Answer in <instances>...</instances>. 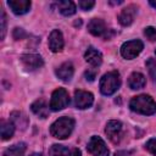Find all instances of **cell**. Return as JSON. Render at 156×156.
<instances>
[{
  "label": "cell",
  "instance_id": "cell-9",
  "mask_svg": "<svg viewBox=\"0 0 156 156\" xmlns=\"http://www.w3.org/2000/svg\"><path fill=\"white\" fill-rule=\"evenodd\" d=\"M21 62L23 65V67L27 71H35L38 68H40L44 65V61L41 58L40 55L37 54H26L21 56Z\"/></svg>",
  "mask_w": 156,
  "mask_h": 156
},
{
  "label": "cell",
  "instance_id": "cell-21",
  "mask_svg": "<svg viewBox=\"0 0 156 156\" xmlns=\"http://www.w3.org/2000/svg\"><path fill=\"white\" fill-rule=\"evenodd\" d=\"M68 155H69V150L63 145L54 144L49 149V156H68Z\"/></svg>",
  "mask_w": 156,
  "mask_h": 156
},
{
  "label": "cell",
  "instance_id": "cell-6",
  "mask_svg": "<svg viewBox=\"0 0 156 156\" xmlns=\"http://www.w3.org/2000/svg\"><path fill=\"white\" fill-rule=\"evenodd\" d=\"M143 48L144 45L140 40H129L121 46V55L127 60H132L141 52Z\"/></svg>",
  "mask_w": 156,
  "mask_h": 156
},
{
  "label": "cell",
  "instance_id": "cell-24",
  "mask_svg": "<svg viewBox=\"0 0 156 156\" xmlns=\"http://www.w3.org/2000/svg\"><path fill=\"white\" fill-rule=\"evenodd\" d=\"M12 37H13V39H16V40H21V39H24V38L27 37V33H26L22 28L16 27V28L13 29V32H12Z\"/></svg>",
  "mask_w": 156,
  "mask_h": 156
},
{
  "label": "cell",
  "instance_id": "cell-2",
  "mask_svg": "<svg viewBox=\"0 0 156 156\" xmlns=\"http://www.w3.org/2000/svg\"><path fill=\"white\" fill-rule=\"evenodd\" d=\"M74 127V121L71 117H61L50 127V134L57 139H66L71 135Z\"/></svg>",
  "mask_w": 156,
  "mask_h": 156
},
{
  "label": "cell",
  "instance_id": "cell-11",
  "mask_svg": "<svg viewBox=\"0 0 156 156\" xmlns=\"http://www.w3.org/2000/svg\"><path fill=\"white\" fill-rule=\"evenodd\" d=\"M136 11H138V7L135 5H128L127 7H124L119 16H118V21L122 26H130L134 21V17L136 15Z\"/></svg>",
  "mask_w": 156,
  "mask_h": 156
},
{
  "label": "cell",
  "instance_id": "cell-29",
  "mask_svg": "<svg viewBox=\"0 0 156 156\" xmlns=\"http://www.w3.org/2000/svg\"><path fill=\"white\" fill-rule=\"evenodd\" d=\"M113 156H130V154H129L128 151H123V150H121V151H117Z\"/></svg>",
  "mask_w": 156,
  "mask_h": 156
},
{
  "label": "cell",
  "instance_id": "cell-12",
  "mask_svg": "<svg viewBox=\"0 0 156 156\" xmlns=\"http://www.w3.org/2000/svg\"><path fill=\"white\" fill-rule=\"evenodd\" d=\"M63 45H65V41H63L62 33L58 29H54L49 35V49L52 52H58L63 49Z\"/></svg>",
  "mask_w": 156,
  "mask_h": 156
},
{
  "label": "cell",
  "instance_id": "cell-13",
  "mask_svg": "<svg viewBox=\"0 0 156 156\" xmlns=\"http://www.w3.org/2000/svg\"><path fill=\"white\" fill-rule=\"evenodd\" d=\"M7 5L16 15H24L30 9V1L29 0H9Z\"/></svg>",
  "mask_w": 156,
  "mask_h": 156
},
{
  "label": "cell",
  "instance_id": "cell-15",
  "mask_svg": "<svg viewBox=\"0 0 156 156\" xmlns=\"http://www.w3.org/2000/svg\"><path fill=\"white\" fill-rule=\"evenodd\" d=\"M84 58H85V61H87L88 63H90L93 67H98V66H100L101 62H102V55H101V52H100L98 49L93 48V46L88 48V50H87L85 54H84Z\"/></svg>",
  "mask_w": 156,
  "mask_h": 156
},
{
  "label": "cell",
  "instance_id": "cell-16",
  "mask_svg": "<svg viewBox=\"0 0 156 156\" xmlns=\"http://www.w3.org/2000/svg\"><path fill=\"white\" fill-rule=\"evenodd\" d=\"M146 84V79H145V76L139 73V72H134L129 76V79H128V85L130 89L133 90H138V89H141L144 88Z\"/></svg>",
  "mask_w": 156,
  "mask_h": 156
},
{
  "label": "cell",
  "instance_id": "cell-28",
  "mask_svg": "<svg viewBox=\"0 0 156 156\" xmlns=\"http://www.w3.org/2000/svg\"><path fill=\"white\" fill-rule=\"evenodd\" d=\"M146 149H147L154 156H156V138H152V139H150V140L146 143Z\"/></svg>",
  "mask_w": 156,
  "mask_h": 156
},
{
  "label": "cell",
  "instance_id": "cell-10",
  "mask_svg": "<svg viewBox=\"0 0 156 156\" xmlns=\"http://www.w3.org/2000/svg\"><path fill=\"white\" fill-rule=\"evenodd\" d=\"M93 101H94V96L89 91L77 90L74 93V105L77 108H80V110L88 108L91 106Z\"/></svg>",
  "mask_w": 156,
  "mask_h": 156
},
{
  "label": "cell",
  "instance_id": "cell-31",
  "mask_svg": "<svg viewBox=\"0 0 156 156\" xmlns=\"http://www.w3.org/2000/svg\"><path fill=\"white\" fill-rule=\"evenodd\" d=\"M150 5L154 6V7L156 9V0H151V1H150Z\"/></svg>",
  "mask_w": 156,
  "mask_h": 156
},
{
  "label": "cell",
  "instance_id": "cell-7",
  "mask_svg": "<svg viewBox=\"0 0 156 156\" xmlns=\"http://www.w3.org/2000/svg\"><path fill=\"white\" fill-rule=\"evenodd\" d=\"M88 151L93 156H108L110 151L105 144V141L100 136H91L88 143Z\"/></svg>",
  "mask_w": 156,
  "mask_h": 156
},
{
  "label": "cell",
  "instance_id": "cell-22",
  "mask_svg": "<svg viewBox=\"0 0 156 156\" xmlns=\"http://www.w3.org/2000/svg\"><path fill=\"white\" fill-rule=\"evenodd\" d=\"M146 68H147L149 74L151 76V78L154 80H156V60L152 58V57L147 58V61H146Z\"/></svg>",
  "mask_w": 156,
  "mask_h": 156
},
{
  "label": "cell",
  "instance_id": "cell-27",
  "mask_svg": "<svg viewBox=\"0 0 156 156\" xmlns=\"http://www.w3.org/2000/svg\"><path fill=\"white\" fill-rule=\"evenodd\" d=\"M95 5V2L94 1H91V0H80L79 2H78V6L82 9V10H90L93 6Z\"/></svg>",
  "mask_w": 156,
  "mask_h": 156
},
{
  "label": "cell",
  "instance_id": "cell-19",
  "mask_svg": "<svg viewBox=\"0 0 156 156\" xmlns=\"http://www.w3.org/2000/svg\"><path fill=\"white\" fill-rule=\"evenodd\" d=\"M24 152H26V144L18 143L7 147L4 152V156H23Z\"/></svg>",
  "mask_w": 156,
  "mask_h": 156
},
{
  "label": "cell",
  "instance_id": "cell-4",
  "mask_svg": "<svg viewBox=\"0 0 156 156\" xmlns=\"http://www.w3.org/2000/svg\"><path fill=\"white\" fill-rule=\"evenodd\" d=\"M68 105H69V96H68V93L66 91V89H63V88L56 89L51 95L50 108L52 111H60V110H63L65 107H67Z\"/></svg>",
  "mask_w": 156,
  "mask_h": 156
},
{
  "label": "cell",
  "instance_id": "cell-26",
  "mask_svg": "<svg viewBox=\"0 0 156 156\" xmlns=\"http://www.w3.org/2000/svg\"><path fill=\"white\" fill-rule=\"evenodd\" d=\"M96 74H98V68H96V67H91V68H88V69L85 71V78H87V80H89V82H93V80L95 79Z\"/></svg>",
  "mask_w": 156,
  "mask_h": 156
},
{
  "label": "cell",
  "instance_id": "cell-30",
  "mask_svg": "<svg viewBox=\"0 0 156 156\" xmlns=\"http://www.w3.org/2000/svg\"><path fill=\"white\" fill-rule=\"evenodd\" d=\"M71 156H82V152L79 149H73L71 152Z\"/></svg>",
  "mask_w": 156,
  "mask_h": 156
},
{
  "label": "cell",
  "instance_id": "cell-1",
  "mask_svg": "<svg viewBox=\"0 0 156 156\" xmlns=\"http://www.w3.org/2000/svg\"><path fill=\"white\" fill-rule=\"evenodd\" d=\"M129 107L134 112L141 115H154L156 112V102L150 95L146 94L134 96L129 102Z\"/></svg>",
  "mask_w": 156,
  "mask_h": 156
},
{
  "label": "cell",
  "instance_id": "cell-14",
  "mask_svg": "<svg viewBox=\"0 0 156 156\" xmlns=\"http://www.w3.org/2000/svg\"><path fill=\"white\" fill-rule=\"evenodd\" d=\"M73 73H74V67L72 65V62L67 61V62H63L57 69H56V76L63 80V82H68L71 80V78L73 77Z\"/></svg>",
  "mask_w": 156,
  "mask_h": 156
},
{
  "label": "cell",
  "instance_id": "cell-8",
  "mask_svg": "<svg viewBox=\"0 0 156 156\" xmlns=\"http://www.w3.org/2000/svg\"><path fill=\"white\" fill-rule=\"evenodd\" d=\"M105 132L108 136V139L117 144L119 143V140L122 139V135H123V126L119 121H108L107 124H106V128H105Z\"/></svg>",
  "mask_w": 156,
  "mask_h": 156
},
{
  "label": "cell",
  "instance_id": "cell-17",
  "mask_svg": "<svg viewBox=\"0 0 156 156\" xmlns=\"http://www.w3.org/2000/svg\"><path fill=\"white\" fill-rule=\"evenodd\" d=\"M30 108L32 111L39 116L40 118H46L49 116V108H48V105L46 102L43 100V99H39L37 101H34L32 105H30Z\"/></svg>",
  "mask_w": 156,
  "mask_h": 156
},
{
  "label": "cell",
  "instance_id": "cell-20",
  "mask_svg": "<svg viewBox=\"0 0 156 156\" xmlns=\"http://www.w3.org/2000/svg\"><path fill=\"white\" fill-rule=\"evenodd\" d=\"M15 132V124L12 122H1V127H0V133H1V138L2 140H7L13 135Z\"/></svg>",
  "mask_w": 156,
  "mask_h": 156
},
{
  "label": "cell",
  "instance_id": "cell-3",
  "mask_svg": "<svg viewBox=\"0 0 156 156\" xmlns=\"http://www.w3.org/2000/svg\"><path fill=\"white\" fill-rule=\"evenodd\" d=\"M121 87V78L117 71L107 72L100 79V91L104 95H112Z\"/></svg>",
  "mask_w": 156,
  "mask_h": 156
},
{
  "label": "cell",
  "instance_id": "cell-5",
  "mask_svg": "<svg viewBox=\"0 0 156 156\" xmlns=\"http://www.w3.org/2000/svg\"><path fill=\"white\" fill-rule=\"evenodd\" d=\"M88 30L95 37H102L104 39H110L115 33L113 30L108 29L105 22L100 18H93L88 23Z\"/></svg>",
  "mask_w": 156,
  "mask_h": 156
},
{
  "label": "cell",
  "instance_id": "cell-23",
  "mask_svg": "<svg viewBox=\"0 0 156 156\" xmlns=\"http://www.w3.org/2000/svg\"><path fill=\"white\" fill-rule=\"evenodd\" d=\"M144 34L150 41H155L156 40V29L154 27H146L145 30H144Z\"/></svg>",
  "mask_w": 156,
  "mask_h": 156
},
{
  "label": "cell",
  "instance_id": "cell-25",
  "mask_svg": "<svg viewBox=\"0 0 156 156\" xmlns=\"http://www.w3.org/2000/svg\"><path fill=\"white\" fill-rule=\"evenodd\" d=\"M0 23H1V39L5 38V34H6V13L5 11L1 9V18H0Z\"/></svg>",
  "mask_w": 156,
  "mask_h": 156
},
{
  "label": "cell",
  "instance_id": "cell-18",
  "mask_svg": "<svg viewBox=\"0 0 156 156\" xmlns=\"http://www.w3.org/2000/svg\"><path fill=\"white\" fill-rule=\"evenodd\" d=\"M56 7L60 11V13H62L63 16H72L73 13H76V5L69 0L58 1L56 4Z\"/></svg>",
  "mask_w": 156,
  "mask_h": 156
},
{
  "label": "cell",
  "instance_id": "cell-32",
  "mask_svg": "<svg viewBox=\"0 0 156 156\" xmlns=\"http://www.w3.org/2000/svg\"><path fill=\"white\" fill-rule=\"evenodd\" d=\"M30 156H43V154H32Z\"/></svg>",
  "mask_w": 156,
  "mask_h": 156
}]
</instances>
